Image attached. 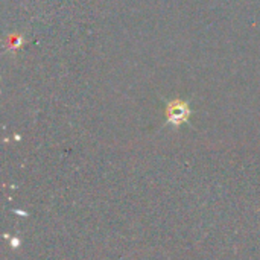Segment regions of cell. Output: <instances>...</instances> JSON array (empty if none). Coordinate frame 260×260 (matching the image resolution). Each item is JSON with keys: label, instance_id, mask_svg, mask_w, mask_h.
I'll return each mask as SVG.
<instances>
[{"label": "cell", "instance_id": "6da1fadb", "mask_svg": "<svg viewBox=\"0 0 260 260\" xmlns=\"http://www.w3.org/2000/svg\"><path fill=\"white\" fill-rule=\"evenodd\" d=\"M165 104H166V123L168 125H172L177 128L183 123H189L192 111H190V105L187 101L165 99Z\"/></svg>", "mask_w": 260, "mask_h": 260}]
</instances>
